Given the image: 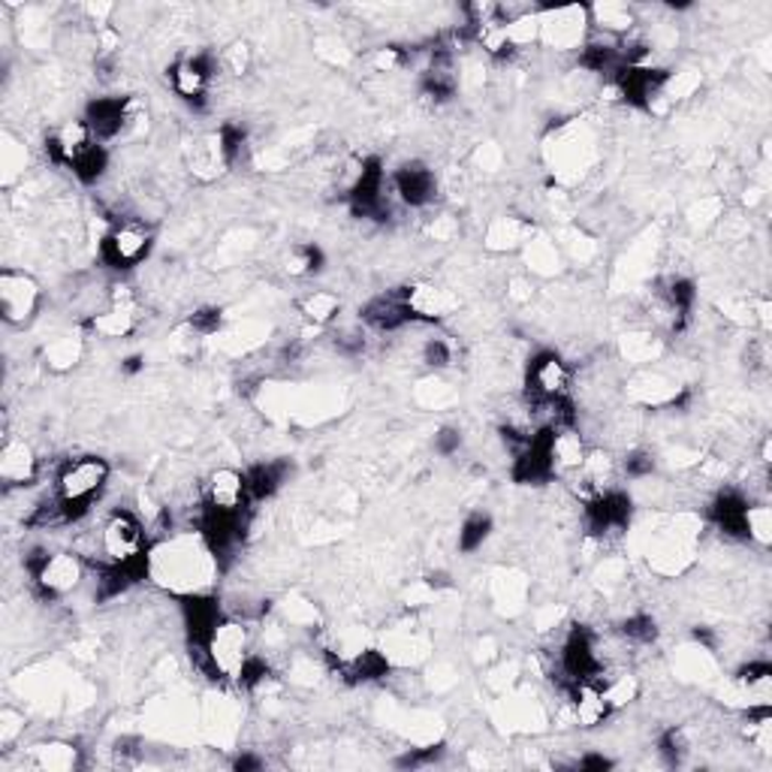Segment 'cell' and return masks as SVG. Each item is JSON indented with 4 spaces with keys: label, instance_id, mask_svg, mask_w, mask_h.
<instances>
[{
    "label": "cell",
    "instance_id": "6da1fadb",
    "mask_svg": "<svg viewBox=\"0 0 772 772\" xmlns=\"http://www.w3.org/2000/svg\"><path fill=\"white\" fill-rule=\"evenodd\" d=\"M221 574L214 552L199 531H176L161 538L148 550V580L176 597L209 592Z\"/></svg>",
    "mask_w": 772,
    "mask_h": 772
},
{
    "label": "cell",
    "instance_id": "7a4b0ae2",
    "mask_svg": "<svg viewBox=\"0 0 772 772\" xmlns=\"http://www.w3.org/2000/svg\"><path fill=\"white\" fill-rule=\"evenodd\" d=\"M109 477H112V468L103 456H76L60 462L52 492L58 495L70 526L82 522L85 516L95 510V504L109 486Z\"/></svg>",
    "mask_w": 772,
    "mask_h": 772
},
{
    "label": "cell",
    "instance_id": "3957f363",
    "mask_svg": "<svg viewBox=\"0 0 772 772\" xmlns=\"http://www.w3.org/2000/svg\"><path fill=\"white\" fill-rule=\"evenodd\" d=\"M24 574L31 576L36 595L46 597V600H60V597L82 588L88 564H85L82 552L36 547L24 555Z\"/></svg>",
    "mask_w": 772,
    "mask_h": 772
},
{
    "label": "cell",
    "instance_id": "277c9868",
    "mask_svg": "<svg viewBox=\"0 0 772 772\" xmlns=\"http://www.w3.org/2000/svg\"><path fill=\"white\" fill-rule=\"evenodd\" d=\"M152 540H148V526L140 514L128 507H115L112 514L100 522L95 540V555L106 564H136L148 559Z\"/></svg>",
    "mask_w": 772,
    "mask_h": 772
},
{
    "label": "cell",
    "instance_id": "5b68a950",
    "mask_svg": "<svg viewBox=\"0 0 772 772\" xmlns=\"http://www.w3.org/2000/svg\"><path fill=\"white\" fill-rule=\"evenodd\" d=\"M154 247V230L142 218H109L106 233L97 242L100 251V263L106 269L130 272L142 266Z\"/></svg>",
    "mask_w": 772,
    "mask_h": 772
},
{
    "label": "cell",
    "instance_id": "8992f818",
    "mask_svg": "<svg viewBox=\"0 0 772 772\" xmlns=\"http://www.w3.org/2000/svg\"><path fill=\"white\" fill-rule=\"evenodd\" d=\"M592 36L588 7H543L540 10V48L550 52H580Z\"/></svg>",
    "mask_w": 772,
    "mask_h": 772
},
{
    "label": "cell",
    "instance_id": "52a82bcc",
    "mask_svg": "<svg viewBox=\"0 0 772 772\" xmlns=\"http://www.w3.org/2000/svg\"><path fill=\"white\" fill-rule=\"evenodd\" d=\"M40 308H43V287L31 272H0V317L7 327L27 329L40 317Z\"/></svg>",
    "mask_w": 772,
    "mask_h": 772
},
{
    "label": "cell",
    "instance_id": "ba28073f",
    "mask_svg": "<svg viewBox=\"0 0 772 772\" xmlns=\"http://www.w3.org/2000/svg\"><path fill=\"white\" fill-rule=\"evenodd\" d=\"M574 365L562 353L540 351L526 365V396L555 401V398L574 396Z\"/></svg>",
    "mask_w": 772,
    "mask_h": 772
},
{
    "label": "cell",
    "instance_id": "9c48e42d",
    "mask_svg": "<svg viewBox=\"0 0 772 772\" xmlns=\"http://www.w3.org/2000/svg\"><path fill=\"white\" fill-rule=\"evenodd\" d=\"M218 58L211 55H181L178 60L169 64L166 70V79H169V88L178 100H185L190 106H202L209 100L211 85H214V76H218Z\"/></svg>",
    "mask_w": 772,
    "mask_h": 772
},
{
    "label": "cell",
    "instance_id": "30bf717a",
    "mask_svg": "<svg viewBox=\"0 0 772 772\" xmlns=\"http://www.w3.org/2000/svg\"><path fill=\"white\" fill-rule=\"evenodd\" d=\"M682 393H685V386L679 384L673 375H668V372H661L658 363L637 368L625 381V396L631 398L633 405H640V408H676L679 401H682Z\"/></svg>",
    "mask_w": 772,
    "mask_h": 772
},
{
    "label": "cell",
    "instance_id": "8fae6325",
    "mask_svg": "<svg viewBox=\"0 0 772 772\" xmlns=\"http://www.w3.org/2000/svg\"><path fill=\"white\" fill-rule=\"evenodd\" d=\"M405 302H408L410 320H413V323H444V320H450L453 315H459L462 299H459V293L450 290V287L420 282L405 287Z\"/></svg>",
    "mask_w": 772,
    "mask_h": 772
},
{
    "label": "cell",
    "instance_id": "7c38bea8",
    "mask_svg": "<svg viewBox=\"0 0 772 772\" xmlns=\"http://www.w3.org/2000/svg\"><path fill=\"white\" fill-rule=\"evenodd\" d=\"M389 185H393V194L396 199L405 206V209H429L434 199H438V176L429 164L422 161H408L401 164L389 176Z\"/></svg>",
    "mask_w": 772,
    "mask_h": 772
},
{
    "label": "cell",
    "instance_id": "4fadbf2b",
    "mask_svg": "<svg viewBox=\"0 0 772 772\" xmlns=\"http://www.w3.org/2000/svg\"><path fill=\"white\" fill-rule=\"evenodd\" d=\"M564 691V703L567 709L574 715V725L580 730H595V727H604L613 718V709H609L607 697L600 691V682L597 679H580V682H567L562 685Z\"/></svg>",
    "mask_w": 772,
    "mask_h": 772
},
{
    "label": "cell",
    "instance_id": "5bb4252c",
    "mask_svg": "<svg viewBox=\"0 0 772 772\" xmlns=\"http://www.w3.org/2000/svg\"><path fill=\"white\" fill-rule=\"evenodd\" d=\"M360 323L377 335H396L405 327H410L413 320H410L408 302H405V287H393V290L372 296L360 308Z\"/></svg>",
    "mask_w": 772,
    "mask_h": 772
},
{
    "label": "cell",
    "instance_id": "9a60e30c",
    "mask_svg": "<svg viewBox=\"0 0 772 772\" xmlns=\"http://www.w3.org/2000/svg\"><path fill=\"white\" fill-rule=\"evenodd\" d=\"M185 164H188L190 176L197 178V181H202V185L218 181L227 169H233L221 128L194 136V142L185 148Z\"/></svg>",
    "mask_w": 772,
    "mask_h": 772
},
{
    "label": "cell",
    "instance_id": "2e32d148",
    "mask_svg": "<svg viewBox=\"0 0 772 772\" xmlns=\"http://www.w3.org/2000/svg\"><path fill=\"white\" fill-rule=\"evenodd\" d=\"M202 501L209 510L221 514H245L251 507V492H247L245 471L214 468L209 481L202 483Z\"/></svg>",
    "mask_w": 772,
    "mask_h": 772
},
{
    "label": "cell",
    "instance_id": "e0dca14e",
    "mask_svg": "<svg viewBox=\"0 0 772 772\" xmlns=\"http://www.w3.org/2000/svg\"><path fill=\"white\" fill-rule=\"evenodd\" d=\"M0 481L7 492L31 489L40 481V456L24 438H7L0 450Z\"/></svg>",
    "mask_w": 772,
    "mask_h": 772
},
{
    "label": "cell",
    "instance_id": "ac0fdd59",
    "mask_svg": "<svg viewBox=\"0 0 772 772\" xmlns=\"http://www.w3.org/2000/svg\"><path fill=\"white\" fill-rule=\"evenodd\" d=\"M130 100L133 97H121V95H106V97H95L88 109H85V124L91 128L95 140L100 145H109V142H118L124 136V128H128V115H130Z\"/></svg>",
    "mask_w": 772,
    "mask_h": 772
},
{
    "label": "cell",
    "instance_id": "d6986e66",
    "mask_svg": "<svg viewBox=\"0 0 772 772\" xmlns=\"http://www.w3.org/2000/svg\"><path fill=\"white\" fill-rule=\"evenodd\" d=\"M538 227L526 214H495L483 230V247L492 254H519Z\"/></svg>",
    "mask_w": 772,
    "mask_h": 772
},
{
    "label": "cell",
    "instance_id": "ffe728a7",
    "mask_svg": "<svg viewBox=\"0 0 772 772\" xmlns=\"http://www.w3.org/2000/svg\"><path fill=\"white\" fill-rule=\"evenodd\" d=\"M95 133L85 124V118H73V121H64L58 130L48 133L46 154L55 166H67V169H70V166L76 164L88 148H95Z\"/></svg>",
    "mask_w": 772,
    "mask_h": 772
},
{
    "label": "cell",
    "instance_id": "44dd1931",
    "mask_svg": "<svg viewBox=\"0 0 772 772\" xmlns=\"http://www.w3.org/2000/svg\"><path fill=\"white\" fill-rule=\"evenodd\" d=\"M547 444H550V459L555 474L562 477H574L576 471L583 468L585 456H588V438L580 426H562V429H552L547 434Z\"/></svg>",
    "mask_w": 772,
    "mask_h": 772
},
{
    "label": "cell",
    "instance_id": "7402d4cb",
    "mask_svg": "<svg viewBox=\"0 0 772 772\" xmlns=\"http://www.w3.org/2000/svg\"><path fill=\"white\" fill-rule=\"evenodd\" d=\"M85 351H88V332L79 323L76 329H67V332H58L55 339H48L43 344V351H40V360H43L48 372L67 375V372H73L76 365L82 363Z\"/></svg>",
    "mask_w": 772,
    "mask_h": 772
},
{
    "label": "cell",
    "instance_id": "603a6c76",
    "mask_svg": "<svg viewBox=\"0 0 772 772\" xmlns=\"http://www.w3.org/2000/svg\"><path fill=\"white\" fill-rule=\"evenodd\" d=\"M27 763L34 770L43 772H73L85 767V754L76 742H67V739H48V742H40L31 749L27 754Z\"/></svg>",
    "mask_w": 772,
    "mask_h": 772
},
{
    "label": "cell",
    "instance_id": "cb8c5ba5",
    "mask_svg": "<svg viewBox=\"0 0 772 772\" xmlns=\"http://www.w3.org/2000/svg\"><path fill=\"white\" fill-rule=\"evenodd\" d=\"M588 19H592V31L604 36H628L633 27H640V15L628 3H616V0H604L588 7Z\"/></svg>",
    "mask_w": 772,
    "mask_h": 772
},
{
    "label": "cell",
    "instance_id": "d4e9b609",
    "mask_svg": "<svg viewBox=\"0 0 772 772\" xmlns=\"http://www.w3.org/2000/svg\"><path fill=\"white\" fill-rule=\"evenodd\" d=\"M519 254H522L526 269L531 272L534 278H555V275H562L564 254L562 247H559V242H552L550 235L534 233L531 235V242H528Z\"/></svg>",
    "mask_w": 772,
    "mask_h": 772
},
{
    "label": "cell",
    "instance_id": "484cf974",
    "mask_svg": "<svg viewBox=\"0 0 772 772\" xmlns=\"http://www.w3.org/2000/svg\"><path fill=\"white\" fill-rule=\"evenodd\" d=\"M296 311L302 317L305 327L315 329H329L341 315V299L339 293L332 290H308L296 302Z\"/></svg>",
    "mask_w": 772,
    "mask_h": 772
},
{
    "label": "cell",
    "instance_id": "4316f807",
    "mask_svg": "<svg viewBox=\"0 0 772 772\" xmlns=\"http://www.w3.org/2000/svg\"><path fill=\"white\" fill-rule=\"evenodd\" d=\"M664 339H658L652 329L646 332H628L619 341V356L625 363H631L633 368H643V365H655L664 360Z\"/></svg>",
    "mask_w": 772,
    "mask_h": 772
},
{
    "label": "cell",
    "instance_id": "83f0119b",
    "mask_svg": "<svg viewBox=\"0 0 772 772\" xmlns=\"http://www.w3.org/2000/svg\"><path fill=\"white\" fill-rule=\"evenodd\" d=\"M287 474H290L287 462H257L254 468H247L245 481H247V492H251V504L275 498V495L284 489Z\"/></svg>",
    "mask_w": 772,
    "mask_h": 772
},
{
    "label": "cell",
    "instance_id": "f1b7e54d",
    "mask_svg": "<svg viewBox=\"0 0 772 772\" xmlns=\"http://www.w3.org/2000/svg\"><path fill=\"white\" fill-rule=\"evenodd\" d=\"M528 600V580L516 571H501L492 576V604L507 616H516L526 609Z\"/></svg>",
    "mask_w": 772,
    "mask_h": 772
},
{
    "label": "cell",
    "instance_id": "f546056e",
    "mask_svg": "<svg viewBox=\"0 0 772 772\" xmlns=\"http://www.w3.org/2000/svg\"><path fill=\"white\" fill-rule=\"evenodd\" d=\"M456 360H459L456 344L446 339V335H429V339L420 341V363L426 365V368H432L434 375H438V372H446V368H453Z\"/></svg>",
    "mask_w": 772,
    "mask_h": 772
},
{
    "label": "cell",
    "instance_id": "4dcf8cb0",
    "mask_svg": "<svg viewBox=\"0 0 772 772\" xmlns=\"http://www.w3.org/2000/svg\"><path fill=\"white\" fill-rule=\"evenodd\" d=\"M70 173L76 176L79 185H100L106 178V173H109V148L97 142L95 148H88V152L70 166Z\"/></svg>",
    "mask_w": 772,
    "mask_h": 772
},
{
    "label": "cell",
    "instance_id": "1f68e13d",
    "mask_svg": "<svg viewBox=\"0 0 772 772\" xmlns=\"http://www.w3.org/2000/svg\"><path fill=\"white\" fill-rule=\"evenodd\" d=\"M746 540L761 550L772 543V510L767 501H749L746 507Z\"/></svg>",
    "mask_w": 772,
    "mask_h": 772
},
{
    "label": "cell",
    "instance_id": "d6a6232c",
    "mask_svg": "<svg viewBox=\"0 0 772 772\" xmlns=\"http://www.w3.org/2000/svg\"><path fill=\"white\" fill-rule=\"evenodd\" d=\"M0 166H3V185L12 188L27 169V148L24 142H19L12 133H3V145H0Z\"/></svg>",
    "mask_w": 772,
    "mask_h": 772
},
{
    "label": "cell",
    "instance_id": "836d02e7",
    "mask_svg": "<svg viewBox=\"0 0 772 772\" xmlns=\"http://www.w3.org/2000/svg\"><path fill=\"white\" fill-rule=\"evenodd\" d=\"M492 538V516L489 514H471L462 528H459V552L474 555L486 547V540Z\"/></svg>",
    "mask_w": 772,
    "mask_h": 772
},
{
    "label": "cell",
    "instance_id": "e575fe53",
    "mask_svg": "<svg viewBox=\"0 0 772 772\" xmlns=\"http://www.w3.org/2000/svg\"><path fill=\"white\" fill-rule=\"evenodd\" d=\"M691 749H694V742H691L685 727H670L658 739V754H661V761L668 763V767H682V763L688 761Z\"/></svg>",
    "mask_w": 772,
    "mask_h": 772
},
{
    "label": "cell",
    "instance_id": "d590c367",
    "mask_svg": "<svg viewBox=\"0 0 772 772\" xmlns=\"http://www.w3.org/2000/svg\"><path fill=\"white\" fill-rule=\"evenodd\" d=\"M619 637L628 646H652L658 640V621L649 613H631L619 621Z\"/></svg>",
    "mask_w": 772,
    "mask_h": 772
},
{
    "label": "cell",
    "instance_id": "8d00e7d4",
    "mask_svg": "<svg viewBox=\"0 0 772 772\" xmlns=\"http://www.w3.org/2000/svg\"><path fill=\"white\" fill-rule=\"evenodd\" d=\"M218 67H221V73H227V76H233V79H245L247 73H251V67H254V48L247 46L245 40H233L230 46L221 48Z\"/></svg>",
    "mask_w": 772,
    "mask_h": 772
},
{
    "label": "cell",
    "instance_id": "74e56055",
    "mask_svg": "<svg viewBox=\"0 0 772 772\" xmlns=\"http://www.w3.org/2000/svg\"><path fill=\"white\" fill-rule=\"evenodd\" d=\"M323 266V251L317 245H293L284 257V272L290 278H308Z\"/></svg>",
    "mask_w": 772,
    "mask_h": 772
},
{
    "label": "cell",
    "instance_id": "f35d334b",
    "mask_svg": "<svg viewBox=\"0 0 772 772\" xmlns=\"http://www.w3.org/2000/svg\"><path fill=\"white\" fill-rule=\"evenodd\" d=\"M725 218V202L718 197H706L701 199V202H694L688 209V223L697 230H709V227H715V223Z\"/></svg>",
    "mask_w": 772,
    "mask_h": 772
},
{
    "label": "cell",
    "instance_id": "ab89813d",
    "mask_svg": "<svg viewBox=\"0 0 772 772\" xmlns=\"http://www.w3.org/2000/svg\"><path fill=\"white\" fill-rule=\"evenodd\" d=\"M426 235L434 242H453L459 235V218L450 211H438L426 221Z\"/></svg>",
    "mask_w": 772,
    "mask_h": 772
},
{
    "label": "cell",
    "instance_id": "60d3db41",
    "mask_svg": "<svg viewBox=\"0 0 772 772\" xmlns=\"http://www.w3.org/2000/svg\"><path fill=\"white\" fill-rule=\"evenodd\" d=\"M24 734V713H19L15 706H3L0 713V746L10 749L12 742H19Z\"/></svg>",
    "mask_w": 772,
    "mask_h": 772
},
{
    "label": "cell",
    "instance_id": "b9f144b4",
    "mask_svg": "<svg viewBox=\"0 0 772 772\" xmlns=\"http://www.w3.org/2000/svg\"><path fill=\"white\" fill-rule=\"evenodd\" d=\"M474 164L481 166L483 173H498V169L504 166V152L495 145V142L477 145V152H474Z\"/></svg>",
    "mask_w": 772,
    "mask_h": 772
},
{
    "label": "cell",
    "instance_id": "7bdbcfd3",
    "mask_svg": "<svg viewBox=\"0 0 772 772\" xmlns=\"http://www.w3.org/2000/svg\"><path fill=\"white\" fill-rule=\"evenodd\" d=\"M507 299L516 305L531 302V299H534V282L526 278V275H516V278H510V282H507Z\"/></svg>",
    "mask_w": 772,
    "mask_h": 772
},
{
    "label": "cell",
    "instance_id": "ee69618b",
    "mask_svg": "<svg viewBox=\"0 0 772 772\" xmlns=\"http://www.w3.org/2000/svg\"><path fill=\"white\" fill-rule=\"evenodd\" d=\"M434 450L441 456H456L459 450H462V432L459 429H441V432L434 434Z\"/></svg>",
    "mask_w": 772,
    "mask_h": 772
},
{
    "label": "cell",
    "instance_id": "f6af8a7d",
    "mask_svg": "<svg viewBox=\"0 0 772 772\" xmlns=\"http://www.w3.org/2000/svg\"><path fill=\"white\" fill-rule=\"evenodd\" d=\"M263 767H266V761L260 754H247V751H242L233 761V770H263Z\"/></svg>",
    "mask_w": 772,
    "mask_h": 772
}]
</instances>
